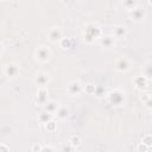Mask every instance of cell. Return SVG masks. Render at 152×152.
Returning a JSON list of instances; mask_svg holds the SVG:
<instances>
[{"instance_id": "cell-1", "label": "cell", "mask_w": 152, "mask_h": 152, "mask_svg": "<svg viewBox=\"0 0 152 152\" xmlns=\"http://www.w3.org/2000/svg\"><path fill=\"white\" fill-rule=\"evenodd\" d=\"M34 57L39 61V62H46L49 61V58L51 57V51L48 46L45 45H40L39 48L36 49L34 51Z\"/></svg>"}, {"instance_id": "cell-2", "label": "cell", "mask_w": 152, "mask_h": 152, "mask_svg": "<svg viewBox=\"0 0 152 152\" xmlns=\"http://www.w3.org/2000/svg\"><path fill=\"white\" fill-rule=\"evenodd\" d=\"M49 80H50V75L46 74V72H38L34 78H33V82L34 84H37L39 88H45L46 84L49 83Z\"/></svg>"}, {"instance_id": "cell-3", "label": "cell", "mask_w": 152, "mask_h": 152, "mask_svg": "<svg viewBox=\"0 0 152 152\" xmlns=\"http://www.w3.org/2000/svg\"><path fill=\"white\" fill-rule=\"evenodd\" d=\"M124 97H125V91H122L121 89H116L109 94V101L115 106L121 104L124 101Z\"/></svg>"}, {"instance_id": "cell-4", "label": "cell", "mask_w": 152, "mask_h": 152, "mask_svg": "<svg viewBox=\"0 0 152 152\" xmlns=\"http://www.w3.org/2000/svg\"><path fill=\"white\" fill-rule=\"evenodd\" d=\"M68 93L71 96H77L81 91H82V84L80 83V81H71L68 84Z\"/></svg>"}, {"instance_id": "cell-5", "label": "cell", "mask_w": 152, "mask_h": 152, "mask_svg": "<svg viewBox=\"0 0 152 152\" xmlns=\"http://www.w3.org/2000/svg\"><path fill=\"white\" fill-rule=\"evenodd\" d=\"M48 36L51 42H59L63 38V32L59 27H51L48 32Z\"/></svg>"}, {"instance_id": "cell-6", "label": "cell", "mask_w": 152, "mask_h": 152, "mask_svg": "<svg viewBox=\"0 0 152 152\" xmlns=\"http://www.w3.org/2000/svg\"><path fill=\"white\" fill-rule=\"evenodd\" d=\"M116 69L119 71H127V70H129L131 69V61L127 57L122 56L116 62Z\"/></svg>"}, {"instance_id": "cell-7", "label": "cell", "mask_w": 152, "mask_h": 152, "mask_svg": "<svg viewBox=\"0 0 152 152\" xmlns=\"http://www.w3.org/2000/svg\"><path fill=\"white\" fill-rule=\"evenodd\" d=\"M58 107H59V103H58L57 101H55V100H48V101L44 103V110L48 112V113L51 114V115L56 114Z\"/></svg>"}, {"instance_id": "cell-8", "label": "cell", "mask_w": 152, "mask_h": 152, "mask_svg": "<svg viewBox=\"0 0 152 152\" xmlns=\"http://www.w3.org/2000/svg\"><path fill=\"white\" fill-rule=\"evenodd\" d=\"M4 72H5L6 76H8V77H15V76L18 75V72H19V68H18V65L14 64V63H8V64L5 65Z\"/></svg>"}, {"instance_id": "cell-9", "label": "cell", "mask_w": 152, "mask_h": 152, "mask_svg": "<svg viewBox=\"0 0 152 152\" xmlns=\"http://www.w3.org/2000/svg\"><path fill=\"white\" fill-rule=\"evenodd\" d=\"M129 18L133 21H141L145 18V12L142 10L135 7V8H133V10L129 11Z\"/></svg>"}, {"instance_id": "cell-10", "label": "cell", "mask_w": 152, "mask_h": 152, "mask_svg": "<svg viewBox=\"0 0 152 152\" xmlns=\"http://www.w3.org/2000/svg\"><path fill=\"white\" fill-rule=\"evenodd\" d=\"M127 34V28L126 26H122V25H118L114 27L113 30V37L115 39H122L124 37H126Z\"/></svg>"}, {"instance_id": "cell-11", "label": "cell", "mask_w": 152, "mask_h": 152, "mask_svg": "<svg viewBox=\"0 0 152 152\" xmlns=\"http://www.w3.org/2000/svg\"><path fill=\"white\" fill-rule=\"evenodd\" d=\"M100 44H101V46H103L106 49H110L115 45V38L113 36H104V37L100 38Z\"/></svg>"}, {"instance_id": "cell-12", "label": "cell", "mask_w": 152, "mask_h": 152, "mask_svg": "<svg viewBox=\"0 0 152 152\" xmlns=\"http://www.w3.org/2000/svg\"><path fill=\"white\" fill-rule=\"evenodd\" d=\"M69 114H70L69 108L65 107V106H61V104H59V107H58V109H57V112H56L57 118L61 119V120H65V119L69 116Z\"/></svg>"}, {"instance_id": "cell-13", "label": "cell", "mask_w": 152, "mask_h": 152, "mask_svg": "<svg viewBox=\"0 0 152 152\" xmlns=\"http://www.w3.org/2000/svg\"><path fill=\"white\" fill-rule=\"evenodd\" d=\"M48 90L46 88H39L38 91H37V101L42 104H44L46 101H48Z\"/></svg>"}, {"instance_id": "cell-14", "label": "cell", "mask_w": 152, "mask_h": 152, "mask_svg": "<svg viewBox=\"0 0 152 152\" xmlns=\"http://www.w3.org/2000/svg\"><path fill=\"white\" fill-rule=\"evenodd\" d=\"M51 119H52V115L49 114V113L45 112V110H43V112L39 114V116H38V120H39L42 124H44V125H46L48 122H50Z\"/></svg>"}, {"instance_id": "cell-15", "label": "cell", "mask_w": 152, "mask_h": 152, "mask_svg": "<svg viewBox=\"0 0 152 152\" xmlns=\"http://www.w3.org/2000/svg\"><path fill=\"white\" fill-rule=\"evenodd\" d=\"M81 137L80 135H72L70 139H69V144L72 146V147H77V146H80L81 145Z\"/></svg>"}, {"instance_id": "cell-16", "label": "cell", "mask_w": 152, "mask_h": 152, "mask_svg": "<svg viewBox=\"0 0 152 152\" xmlns=\"http://www.w3.org/2000/svg\"><path fill=\"white\" fill-rule=\"evenodd\" d=\"M134 83H135L137 88H144V86L146 84V77L145 76H138V77H135Z\"/></svg>"}, {"instance_id": "cell-17", "label": "cell", "mask_w": 152, "mask_h": 152, "mask_svg": "<svg viewBox=\"0 0 152 152\" xmlns=\"http://www.w3.org/2000/svg\"><path fill=\"white\" fill-rule=\"evenodd\" d=\"M141 144H144L146 147H150V146H151V135H150V134H146V135L142 138Z\"/></svg>"}, {"instance_id": "cell-18", "label": "cell", "mask_w": 152, "mask_h": 152, "mask_svg": "<svg viewBox=\"0 0 152 152\" xmlns=\"http://www.w3.org/2000/svg\"><path fill=\"white\" fill-rule=\"evenodd\" d=\"M75 147H72L69 142L68 144H64L62 147H61V152H72Z\"/></svg>"}, {"instance_id": "cell-19", "label": "cell", "mask_w": 152, "mask_h": 152, "mask_svg": "<svg viewBox=\"0 0 152 152\" xmlns=\"http://www.w3.org/2000/svg\"><path fill=\"white\" fill-rule=\"evenodd\" d=\"M39 152H57V151H56L52 146H48V145H46V146H43Z\"/></svg>"}, {"instance_id": "cell-20", "label": "cell", "mask_w": 152, "mask_h": 152, "mask_svg": "<svg viewBox=\"0 0 152 152\" xmlns=\"http://www.w3.org/2000/svg\"><path fill=\"white\" fill-rule=\"evenodd\" d=\"M147 148H148V147H146L144 144H141V142H140V144L137 146V152H145Z\"/></svg>"}, {"instance_id": "cell-21", "label": "cell", "mask_w": 152, "mask_h": 152, "mask_svg": "<svg viewBox=\"0 0 152 152\" xmlns=\"http://www.w3.org/2000/svg\"><path fill=\"white\" fill-rule=\"evenodd\" d=\"M87 88H88V89H84L87 93H95V87H94L93 84H88Z\"/></svg>"}, {"instance_id": "cell-22", "label": "cell", "mask_w": 152, "mask_h": 152, "mask_svg": "<svg viewBox=\"0 0 152 152\" xmlns=\"http://www.w3.org/2000/svg\"><path fill=\"white\" fill-rule=\"evenodd\" d=\"M45 126H46V128H48V129H50V131H52V129L55 128V122H53V121L51 120V121H50V122H48V124H46Z\"/></svg>"}, {"instance_id": "cell-23", "label": "cell", "mask_w": 152, "mask_h": 152, "mask_svg": "<svg viewBox=\"0 0 152 152\" xmlns=\"http://www.w3.org/2000/svg\"><path fill=\"white\" fill-rule=\"evenodd\" d=\"M1 50H2V46H1V44H0V52H1Z\"/></svg>"}]
</instances>
